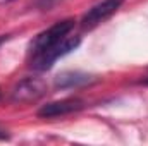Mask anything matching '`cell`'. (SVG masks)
I'll return each instance as SVG.
<instances>
[{"label": "cell", "mask_w": 148, "mask_h": 146, "mask_svg": "<svg viewBox=\"0 0 148 146\" xmlns=\"http://www.w3.org/2000/svg\"><path fill=\"white\" fill-rule=\"evenodd\" d=\"M74 28V21L73 19H64L59 21L55 24H52L48 29L41 31L40 35L33 38V41L29 43V53L33 57H36L40 53L47 52L48 48H52L53 45H57L59 41H62L64 38L71 33V29Z\"/></svg>", "instance_id": "6da1fadb"}, {"label": "cell", "mask_w": 148, "mask_h": 146, "mask_svg": "<svg viewBox=\"0 0 148 146\" xmlns=\"http://www.w3.org/2000/svg\"><path fill=\"white\" fill-rule=\"evenodd\" d=\"M79 45H81V38L79 36H66L62 41H59L57 45H53V46L48 48L47 52H43V53H40L36 57H33L31 67H33L35 71H40V72L48 71V69H52V65H53L59 59H62V57H66L67 53L74 52Z\"/></svg>", "instance_id": "7a4b0ae2"}, {"label": "cell", "mask_w": 148, "mask_h": 146, "mask_svg": "<svg viewBox=\"0 0 148 146\" xmlns=\"http://www.w3.org/2000/svg\"><path fill=\"white\" fill-rule=\"evenodd\" d=\"M47 83L40 77H24L10 91V102L14 103H31L40 100L47 93Z\"/></svg>", "instance_id": "3957f363"}, {"label": "cell", "mask_w": 148, "mask_h": 146, "mask_svg": "<svg viewBox=\"0 0 148 146\" xmlns=\"http://www.w3.org/2000/svg\"><path fill=\"white\" fill-rule=\"evenodd\" d=\"M124 0H102L97 5H93L83 17H81V28L83 29H93L103 21H107L110 16H114Z\"/></svg>", "instance_id": "277c9868"}, {"label": "cell", "mask_w": 148, "mask_h": 146, "mask_svg": "<svg viewBox=\"0 0 148 146\" xmlns=\"http://www.w3.org/2000/svg\"><path fill=\"white\" fill-rule=\"evenodd\" d=\"M83 107H84V102L81 98H64V100H57V102H50V103L43 105L38 110V117H41V119L62 117V115H69L73 112H77Z\"/></svg>", "instance_id": "5b68a950"}, {"label": "cell", "mask_w": 148, "mask_h": 146, "mask_svg": "<svg viewBox=\"0 0 148 146\" xmlns=\"http://www.w3.org/2000/svg\"><path fill=\"white\" fill-rule=\"evenodd\" d=\"M95 77L86 72L79 71H66L55 77V88L57 89H73V88H83L90 83H93Z\"/></svg>", "instance_id": "8992f818"}, {"label": "cell", "mask_w": 148, "mask_h": 146, "mask_svg": "<svg viewBox=\"0 0 148 146\" xmlns=\"http://www.w3.org/2000/svg\"><path fill=\"white\" fill-rule=\"evenodd\" d=\"M0 139H9V134L5 131H2V129H0Z\"/></svg>", "instance_id": "52a82bcc"}, {"label": "cell", "mask_w": 148, "mask_h": 146, "mask_svg": "<svg viewBox=\"0 0 148 146\" xmlns=\"http://www.w3.org/2000/svg\"><path fill=\"white\" fill-rule=\"evenodd\" d=\"M9 35H0V45H2V43H5V41H7V40H9Z\"/></svg>", "instance_id": "ba28073f"}, {"label": "cell", "mask_w": 148, "mask_h": 146, "mask_svg": "<svg viewBox=\"0 0 148 146\" xmlns=\"http://www.w3.org/2000/svg\"><path fill=\"white\" fill-rule=\"evenodd\" d=\"M5 2H12V0H5Z\"/></svg>", "instance_id": "9c48e42d"}]
</instances>
